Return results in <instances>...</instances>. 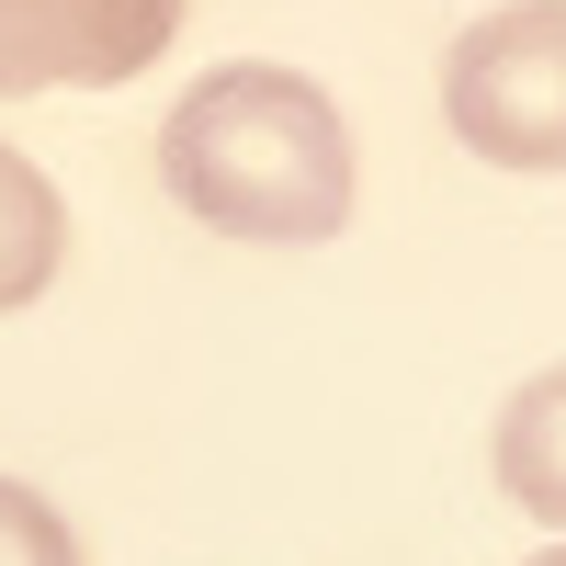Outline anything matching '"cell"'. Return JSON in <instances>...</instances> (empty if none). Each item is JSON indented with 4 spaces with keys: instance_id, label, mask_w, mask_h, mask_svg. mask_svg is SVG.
Segmentation results:
<instances>
[{
    "instance_id": "cell-1",
    "label": "cell",
    "mask_w": 566,
    "mask_h": 566,
    "mask_svg": "<svg viewBox=\"0 0 566 566\" xmlns=\"http://www.w3.org/2000/svg\"><path fill=\"white\" fill-rule=\"evenodd\" d=\"M170 205L250 250H317L352 227V125L306 69L227 57L170 103L159 125Z\"/></svg>"
},
{
    "instance_id": "cell-2",
    "label": "cell",
    "mask_w": 566,
    "mask_h": 566,
    "mask_svg": "<svg viewBox=\"0 0 566 566\" xmlns=\"http://www.w3.org/2000/svg\"><path fill=\"white\" fill-rule=\"evenodd\" d=\"M442 125L488 170H566V0H499L453 34Z\"/></svg>"
},
{
    "instance_id": "cell-3",
    "label": "cell",
    "mask_w": 566,
    "mask_h": 566,
    "mask_svg": "<svg viewBox=\"0 0 566 566\" xmlns=\"http://www.w3.org/2000/svg\"><path fill=\"white\" fill-rule=\"evenodd\" d=\"M181 0H0V103L12 91H114L159 69Z\"/></svg>"
},
{
    "instance_id": "cell-4",
    "label": "cell",
    "mask_w": 566,
    "mask_h": 566,
    "mask_svg": "<svg viewBox=\"0 0 566 566\" xmlns=\"http://www.w3.org/2000/svg\"><path fill=\"white\" fill-rule=\"evenodd\" d=\"M488 464H499L510 510H533L544 533H566V363H544V374H522V386H510Z\"/></svg>"
},
{
    "instance_id": "cell-5",
    "label": "cell",
    "mask_w": 566,
    "mask_h": 566,
    "mask_svg": "<svg viewBox=\"0 0 566 566\" xmlns=\"http://www.w3.org/2000/svg\"><path fill=\"white\" fill-rule=\"evenodd\" d=\"M69 261V205H57V181H45L23 148H0V317L34 306L45 283H57Z\"/></svg>"
},
{
    "instance_id": "cell-6",
    "label": "cell",
    "mask_w": 566,
    "mask_h": 566,
    "mask_svg": "<svg viewBox=\"0 0 566 566\" xmlns=\"http://www.w3.org/2000/svg\"><path fill=\"white\" fill-rule=\"evenodd\" d=\"M0 566H80L69 510L45 488H23V476H0Z\"/></svg>"
},
{
    "instance_id": "cell-7",
    "label": "cell",
    "mask_w": 566,
    "mask_h": 566,
    "mask_svg": "<svg viewBox=\"0 0 566 566\" xmlns=\"http://www.w3.org/2000/svg\"><path fill=\"white\" fill-rule=\"evenodd\" d=\"M533 566H566V533H555V544H544V555H533Z\"/></svg>"
}]
</instances>
